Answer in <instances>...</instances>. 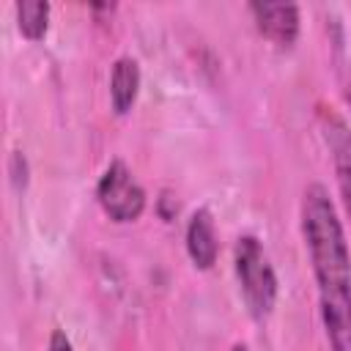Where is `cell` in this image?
Masks as SVG:
<instances>
[{"mask_svg": "<svg viewBox=\"0 0 351 351\" xmlns=\"http://www.w3.org/2000/svg\"><path fill=\"white\" fill-rule=\"evenodd\" d=\"M302 236L318 282V310L332 351H351V252L337 208L321 184L302 195Z\"/></svg>", "mask_w": 351, "mask_h": 351, "instance_id": "cell-1", "label": "cell"}, {"mask_svg": "<svg viewBox=\"0 0 351 351\" xmlns=\"http://www.w3.org/2000/svg\"><path fill=\"white\" fill-rule=\"evenodd\" d=\"M348 101H351V85H348Z\"/></svg>", "mask_w": 351, "mask_h": 351, "instance_id": "cell-11", "label": "cell"}, {"mask_svg": "<svg viewBox=\"0 0 351 351\" xmlns=\"http://www.w3.org/2000/svg\"><path fill=\"white\" fill-rule=\"evenodd\" d=\"M230 351H250V348H247V346H244V343H236V346H233V348H230Z\"/></svg>", "mask_w": 351, "mask_h": 351, "instance_id": "cell-10", "label": "cell"}, {"mask_svg": "<svg viewBox=\"0 0 351 351\" xmlns=\"http://www.w3.org/2000/svg\"><path fill=\"white\" fill-rule=\"evenodd\" d=\"M250 14L263 38L291 47L299 36V5L293 3H250Z\"/></svg>", "mask_w": 351, "mask_h": 351, "instance_id": "cell-5", "label": "cell"}, {"mask_svg": "<svg viewBox=\"0 0 351 351\" xmlns=\"http://www.w3.org/2000/svg\"><path fill=\"white\" fill-rule=\"evenodd\" d=\"M47 351H74V346H71V340H69V335L63 329H55L49 335V348Z\"/></svg>", "mask_w": 351, "mask_h": 351, "instance_id": "cell-9", "label": "cell"}, {"mask_svg": "<svg viewBox=\"0 0 351 351\" xmlns=\"http://www.w3.org/2000/svg\"><path fill=\"white\" fill-rule=\"evenodd\" d=\"M233 269L250 315L266 318L277 302V274L255 236H239L233 247Z\"/></svg>", "mask_w": 351, "mask_h": 351, "instance_id": "cell-2", "label": "cell"}, {"mask_svg": "<svg viewBox=\"0 0 351 351\" xmlns=\"http://www.w3.org/2000/svg\"><path fill=\"white\" fill-rule=\"evenodd\" d=\"M16 11V25L19 33L30 41L44 38L47 27H49V3L47 0H22L14 5Z\"/></svg>", "mask_w": 351, "mask_h": 351, "instance_id": "cell-8", "label": "cell"}, {"mask_svg": "<svg viewBox=\"0 0 351 351\" xmlns=\"http://www.w3.org/2000/svg\"><path fill=\"white\" fill-rule=\"evenodd\" d=\"M96 197H99L101 211L112 222H134L145 211V189L132 176L126 162H121V159H112L104 167L101 178L96 184Z\"/></svg>", "mask_w": 351, "mask_h": 351, "instance_id": "cell-3", "label": "cell"}, {"mask_svg": "<svg viewBox=\"0 0 351 351\" xmlns=\"http://www.w3.org/2000/svg\"><path fill=\"white\" fill-rule=\"evenodd\" d=\"M140 93V63L132 55H121L110 71V104L118 115H126Z\"/></svg>", "mask_w": 351, "mask_h": 351, "instance_id": "cell-7", "label": "cell"}, {"mask_svg": "<svg viewBox=\"0 0 351 351\" xmlns=\"http://www.w3.org/2000/svg\"><path fill=\"white\" fill-rule=\"evenodd\" d=\"M186 252L197 269H211L217 263L219 241H217V228L214 217L208 208H197L189 222H186Z\"/></svg>", "mask_w": 351, "mask_h": 351, "instance_id": "cell-6", "label": "cell"}, {"mask_svg": "<svg viewBox=\"0 0 351 351\" xmlns=\"http://www.w3.org/2000/svg\"><path fill=\"white\" fill-rule=\"evenodd\" d=\"M321 121V134L326 140V148L332 154V165H335V178H337V189H340V200L346 206V214L351 219V129L348 123L329 107H321L318 112Z\"/></svg>", "mask_w": 351, "mask_h": 351, "instance_id": "cell-4", "label": "cell"}]
</instances>
